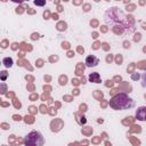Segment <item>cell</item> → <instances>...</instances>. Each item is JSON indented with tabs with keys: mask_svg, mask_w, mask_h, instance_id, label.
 Returning a JSON list of instances; mask_svg holds the SVG:
<instances>
[{
	"mask_svg": "<svg viewBox=\"0 0 146 146\" xmlns=\"http://www.w3.org/2000/svg\"><path fill=\"white\" fill-rule=\"evenodd\" d=\"M110 106L113 110H128L133 106V100L127 94H117L110 99Z\"/></svg>",
	"mask_w": 146,
	"mask_h": 146,
	"instance_id": "1",
	"label": "cell"
},
{
	"mask_svg": "<svg viewBox=\"0 0 146 146\" xmlns=\"http://www.w3.org/2000/svg\"><path fill=\"white\" fill-rule=\"evenodd\" d=\"M128 17L124 16L121 19H117L116 17V8H111L105 13V22L108 25H113L114 27H116L117 25H120V27L122 29H127V23H128Z\"/></svg>",
	"mask_w": 146,
	"mask_h": 146,
	"instance_id": "2",
	"label": "cell"
},
{
	"mask_svg": "<svg viewBox=\"0 0 146 146\" xmlns=\"http://www.w3.org/2000/svg\"><path fill=\"white\" fill-rule=\"evenodd\" d=\"M43 143V137L39 131H31L24 138V144L27 146H42Z\"/></svg>",
	"mask_w": 146,
	"mask_h": 146,
	"instance_id": "3",
	"label": "cell"
},
{
	"mask_svg": "<svg viewBox=\"0 0 146 146\" xmlns=\"http://www.w3.org/2000/svg\"><path fill=\"white\" fill-rule=\"evenodd\" d=\"M98 63H99V59L94 55H90L86 58V66L87 67H95L98 65Z\"/></svg>",
	"mask_w": 146,
	"mask_h": 146,
	"instance_id": "4",
	"label": "cell"
},
{
	"mask_svg": "<svg viewBox=\"0 0 146 146\" xmlns=\"http://www.w3.org/2000/svg\"><path fill=\"white\" fill-rule=\"evenodd\" d=\"M136 119L139 121H146V106H141L136 111Z\"/></svg>",
	"mask_w": 146,
	"mask_h": 146,
	"instance_id": "5",
	"label": "cell"
},
{
	"mask_svg": "<svg viewBox=\"0 0 146 146\" xmlns=\"http://www.w3.org/2000/svg\"><path fill=\"white\" fill-rule=\"evenodd\" d=\"M88 79H89L90 82H94V83H99V82H100V75H99V73H97V72L90 73L89 76H88Z\"/></svg>",
	"mask_w": 146,
	"mask_h": 146,
	"instance_id": "6",
	"label": "cell"
},
{
	"mask_svg": "<svg viewBox=\"0 0 146 146\" xmlns=\"http://www.w3.org/2000/svg\"><path fill=\"white\" fill-rule=\"evenodd\" d=\"M2 64L8 68V67H11L13 66V64H14V62H13V58L11 57H5L3 59H2Z\"/></svg>",
	"mask_w": 146,
	"mask_h": 146,
	"instance_id": "7",
	"label": "cell"
},
{
	"mask_svg": "<svg viewBox=\"0 0 146 146\" xmlns=\"http://www.w3.org/2000/svg\"><path fill=\"white\" fill-rule=\"evenodd\" d=\"M34 5L39 7H43L46 5V0H34Z\"/></svg>",
	"mask_w": 146,
	"mask_h": 146,
	"instance_id": "8",
	"label": "cell"
},
{
	"mask_svg": "<svg viewBox=\"0 0 146 146\" xmlns=\"http://www.w3.org/2000/svg\"><path fill=\"white\" fill-rule=\"evenodd\" d=\"M141 86L144 88H146V71L141 74Z\"/></svg>",
	"mask_w": 146,
	"mask_h": 146,
	"instance_id": "9",
	"label": "cell"
},
{
	"mask_svg": "<svg viewBox=\"0 0 146 146\" xmlns=\"http://www.w3.org/2000/svg\"><path fill=\"white\" fill-rule=\"evenodd\" d=\"M1 73H2V76H1V80H2V81H5V80H6V78H7V72H6V71H2Z\"/></svg>",
	"mask_w": 146,
	"mask_h": 146,
	"instance_id": "10",
	"label": "cell"
},
{
	"mask_svg": "<svg viewBox=\"0 0 146 146\" xmlns=\"http://www.w3.org/2000/svg\"><path fill=\"white\" fill-rule=\"evenodd\" d=\"M10 1H13L15 3H23L24 1H27V0H10Z\"/></svg>",
	"mask_w": 146,
	"mask_h": 146,
	"instance_id": "11",
	"label": "cell"
}]
</instances>
